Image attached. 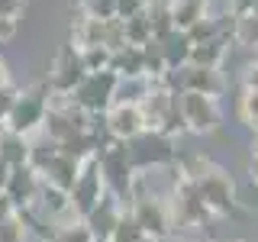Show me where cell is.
Returning a JSON list of instances; mask_svg holds the SVG:
<instances>
[{"label": "cell", "instance_id": "9a60e30c", "mask_svg": "<svg viewBox=\"0 0 258 242\" xmlns=\"http://www.w3.org/2000/svg\"><path fill=\"white\" fill-rule=\"evenodd\" d=\"M158 45H161V58H165L168 71H171V68H181V65L190 62V39L184 36L181 29L168 32L165 39H158Z\"/></svg>", "mask_w": 258, "mask_h": 242}, {"label": "cell", "instance_id": "d590c367", "mask_svg": "<svg viewBox=\"0 0 258 242\" xmlns=\"http://www.w3.org/2000/svg\"><path fill=\"white\" fill-rule=\"evenodd\" d=\"M248 171H252V181L258 184V155H252V165H248Z\"/></svg>", "mask_w": 258, "mask_h": 242}, {"label": "cell", "instance_id": "4316f807", "mask_svg": "<svg viewBox=\"0 0 258 242\" xmlns=\"http://www.w3.org/2000/svg\"><path fill=\"white\" fill-rule=\"evenodd\" d=\"M16 97H20V91H16L13 84H4V87H0V126L7 123V116H10V110H13Z\"/></svg>", "mask_w": 258, "mask_h": 242}, {"label": "cell", "instance_id": "44dd1931", "mask_svg": "<svg viewBox=\"0 0 258 242\" xmlns=\"http://www.w3.org/2000/svg\"><path fill=\"white\" fill-rule=\"evenodd\" d=\"M184 36L190 39V45H200V42H207V39H216V36H220V20H213V16H200L190 29H184Z\"/></svg>", "mask_w": 258, "mask_h": 242}, {"label": "cell", "instance_id": "52a82bcc", "mask_svg": "<svg viewBox=\"0 0 258 242\" xmlns=\"http://www.w3.org/2000/svg\"><path fill=\"white\" fill-rule=\"evenodd\" d=\"M107 194L103 188V177H100V165H97V158H84L81 161V171H78V181L75 188L68 191V204L75 210L78 220H84L91 210L100 204V197Z\"/></svg>", "mask_w": 258, "mask_h": 242}, {"label": "cell", "instance_id": "277c9868", "mask_svg": "<svg viewBox=\"0 0 258 242\" xmlns=\"http://www.w3.org/2000/svg\"><path fill=\"white\" fill-rule=\"evenodd\" d=\"M177 107H181V116H184V126L187 133H216L223 123V113H220V103L216 97L210 94H197V91H184L177 94Z\"/></svg>", "mask_w": 258, "mask_h": 242}, {"label": "cell", "instance_id": "d6986e66", "mask_svg": "<svg viewBox=\"0 0 258 242\" xmlns=\"http://www.w3.org/2000/svg\"><path fill=\"white\" fill-rule=\"evenodd\" d=\"M123 32H126V45L142 48V45L152 39V20H149V10H142V13L129 16V20H123Z\"/></svg>", "mask_w": 258, "mask_h": 242}, {"label": "cell", "instance_id": "f1b7e54d", "mask_svg": "<svg viewBox=\"0 0 258 242\" xmlns=\"http://www.w3.org/2000/svg\"><path fill=\"white\" fill-rule=\"evenodd\" d=\"M16 32H20V20H13V16H0V42H10Z\"/></svg>", "mask_w": 258, "mask_h": 242}, {"label": "cell", "instance_id": "5bb4252c", "mask_svg": "<svg viewBox=\"0 0 258 242\" xmlns=\"http://www.w3.org/2000/svg\"><path fill=\"white\" fill-rule=\"evenodd\" d=\"M110 71L116 78H145V65H142V48L123 45L119 52L110 55Z\"/></svg>", "mask_w": 258, "mask_h": 242}, {"label": "cell", "instance_id": "5b68a950", "mask_svg": "<svg viewBox=\"0 0 258 242\" xmlns=\"http://www.w3.org/2000/svg\"><path fill=\"white\" fill-rule=\"evenodd\" d=\"M116 75L107 68V71H91L81 84L71 91V100L78 103L84 113H91V116H97V113H107L110 103H113V91H116Z\"/></svg>", "mask_w": 258, "mask_h": 242}, {"label": "cell", "instance_id": "e0dca14e", "mask_svg": "<svg viewBox=\"0 0 258 242\" xmlns=\"http://www.w3.org/2000/svg\"><path fill=\"white\" fill-rule=\"evenodd\" d=\"M168 10H171V23L174 29H190L200 16H207V0H168Z\"/></svg>", "mask_w": 258, "mask_h": 242}, {"label": "cell", "instance_id": "8d00e7d4", "mask_svg": "<svg viewBox=\"0 0 258 242\" xmlns=\"http://www.w3.org/2000/svg\"><path fill=\"white\" fill-rule=\"evenodd\" d=\"M252 16H255V20H258V4H255V7H252Z\"/></svg>", "mask_w": 258, "mask_h": 242}, {"label": "cell", "instance_id": "e575fe53", "mask_svg": "<svg viewBox=\"0 0 258 242\" xmlns=\"http://www.w3.org/2000/svg\"><path fill=\"white\" fill-rule=\"evenodd\" d=\"M4 84H10V68H7V62L0 58V87Z\"/></svg>", "mask_w": 258, "mask_h": 242}, {"label": "cell", "instance_id": "2e32d148", "mask_svg": "<svg viewBox=\"0 0 258 242\" xmlns=\"http://www.w3.org/2000/svg\"><path fill=\"white\" fill-rule=\"evenodd\" d=\"M226 45H229V36H216V39H207V42H200V45H190V62L187 65L220 68V62L226 58Z\"/></svg>", "mask_w": 258, "mask_h": 242}, {"label": "cell", "instance_id": "d6a6232c", "mask_svg": "<svg viewBox=\"0 0 258 242\" xmlns=\"http://www.w3.org/2000/svg\"><path fill=\"white\" fill-rule=\"evenodd\" d=\"M10 213H16V207L10 204V197L0 191V220H4V216H10Z\"/></svg>", "mask_w": 258, "mask_h": 242}, {"label": "cell", "instance_id": "8fae6325", "mask_svg": "<svg viewBox=\"0 0 258 242\" xmlns=\"http://www.w3.org/2000/svg\"><path fill=\"white\" fill-rule=\"evenodd\" d=\"M4 194L10 197V204H13L16 210L32 207V200H36V194H39V174L32 171L29 165H16V168H10V177H7Z\"/></svg>", "mask_w": 258, "mask_h": 242}, {"label": "cell", "instance_id": "f546056e", "mask_svg": "<svg viewBox=\"0 0 258 242\" xmlns=\"http://www.w3.org/2000/svg\"><path fill=\"white\" fill-rule=\"evenodd\" d=\"M23 10H26V0H0V16H13V20H20Z\"/></svg>", "mask_w": 258, "mask_h": 242}, {"label": "cell", "instance_id": "1f68e13d", "mask_svg": "<svg viewBox=\"0 0 258 242\" xmlns=\"http://www.w3.org/2000/svg\"><path fill=\"white\" fill-rule=\"evenodd\" d=\"M258 4V0H232V16H245L252 13V7Z\"/></svg>", "mask_w": 258, "mask_h": 242}, {"label": "cell", "instance_id": "74e56055", "mask_svg": "<svg viewBox=\"0 0 258 242\" xmlns=\"http://www.w3.org/2000/svg\"><path fill=\"white\" fill-rule=\"evenodd\" d=\"M255 155H258V139H255Z\"/></svg>", "mask_w": 258, "mask_h": 242}, {"label": "cell", "instance_id": "7a4b0ae2", "mask_svg": "<svg viewBox=\"0 0 258 242\" xmlns=\"http://www.w3.org/2000/svg\"><path fill=\"white\" fill-rule=\"evenodd\" d=\"M123 145H126V158L136 168V174L161 168V165H174V139H168L161 133L145 129V133H139L136 139H129Z\"/></svg>", "mask_w": 258, "mask_h": 242}, {"label": "cell", "instance_id": "ba28073f", "mask_svg": "<svg viewBox=\"0 0 258 242\" xmlns=\"http://www.w3.org/2000/svg\"><path fill=\"white\" fill-rule=\"evenodd\" d=\"M84 78H87V71H84V62H81V48L64 45L52 65V71H48L45 87H48V94H71Z\"/></svg>", "mask_w": 258, "mask_h": 242}, {"label": "cell", "instance_id": "ab89813d", "mask_svg": "<svg viewBox=\"0 0 258 242\" xmlns=\"http://www.w3.org/2000/svg\"><path fill=\"white\" fill-rule=\"evenodd\" d=\"M0 139H4V126H0Z\"/></svg>", "mask_w": 258, "mask_h": 242}, {"label": "cell", "instance_id": "4fadbf2b", "mask_svg": "<svg viewBox=\"0 0 258 242\" xmlns=\"http://www.w3.org/2000/svg\"><path fill=\"white\" fill-rule=\"evenodd\" d=\"M71 36H75V48H94L107 42V20H91V16H81V20L71 26Z\"/></svg>", "mask_w": 258, "mask_h": 242}, {"label": "cell", "instance_id": "484cf974", "mask_svg": "<svg viewBox=\"0 0 258 242\" xmlns=\"http://www.w3.org/2000/svg\"><path fill=\"white\" fill-rule=\"evenodd\" d=\"M84 4V16L91 20H113L116 16V0H81Z\"/></svg>", "mask_w": 258, "mask_h": 242}, {"label": "cell", "instance_id": "836d02e7", "mask_svg": "<svg viewBox=\"0 0 258 242\" xmlns=\"http://www.w3.org/2000/svg\"><path fill=\"white\" fill-rule=\"evenodd\" d=\"M7 177H10V165H7V161H0V191L7 188Z\"/></svg>", "mask_w": 258, "mask_h": 242}, {"label": "cell", "instance_id": "83f0119b", "mask_svg": "<svg viewBox=\"0 0 258 242\" xmlns=\"http://www.w3.org/2000/svg\"><path fill=\"white\" fill-rule=\"evenodd\" d=\"M142 10H149V0H116V20H129Z\"/></svg>", "mask_w": 258, "mask_h": 242}, {"label": "cell", "instance_id": "7402d4cb", "mask_svg": "<svg viewBox=\"0 0 258 242\" xmlns=\"http://www.w3.org/2000/svg\"><path fill=\"white\" fill-rule=\"evenodd\" d=\"M48 242H94V232L84 226V220H75L68 226H58Z\"/></svg>", "mask_w": 258, "mask_h": 242}, {"label": "cell", "instance_id": "d4e9b609", "mask_svg": "<svg viewBox=\"0 0 258 242\" xmlns=\"http://www.w3.org/2000/svg\"><path fill=\"white\" fill-rule=\"evenodd\" d=\"M239 116H242V123H245L248 129H255V133H258V91H245V94H242Z\"/></svg>", "mask_w": 258, "mask_h": 242}, {"label": "cell", "instance_id": "ffe728a7", "mask_svg": "<svg viewBox=\"0 0 258 242\" xmlns=\"http://www.w3.org/2000/svg\"><path fill=\"white\" fill-rule=\"evenodd\" d=\"M232 42H239L242 48H258V20L252 13L236 16V23H232Z\"/></svg>", "mask_w": 258, "mask_h": 242}, {"label": "cell", "instance_id": "8992f818", "mask_svg": "<svg viewBox=\"0 0 258 242\" xmlns=\"http://www.w3.org/2000/svg\"><path fill=\"white\" fill-rule=\"evenodd\" d=\"M194 184H197V194H200V200H204V207L210 210V216L232 213V207H236V184H232V177L226 174L220 165H213Z\"/></svg>", "mask_w": 258, "mask_h": 242}, {"label": "cell", "instance_id": "30bf717a", "mask_svg": "<svg viewBox=\"0 0 258 242\" xmlns=\"http://www.w3.org/2000/svg\"><path fill=\"white\" fill-rule=\"evenodd\" d=\"M119 216H123V204L107 191L100 197V204L84 216V226L94 232V239H110L113 229H116V223H119Z\"/></svg>", "mask_w": 258, "mask_h": 242}, {"label": "cell", "instance_id": "603a6c76", "mask_svg": "<svg viewBox=\"0 0 258 242\" xmlns=\"http://www.w3.org/2000/svg\"><path fill=\"white\" fill-rule=\"evenodd\" d=\"M110 48L107 45H94V48H81V62H84V71H107L110 68Z\"/></svg>", "mask_w": 258, "mask_h": 242}, {"label": "cell", "instance_id": "f35d334b", "mask_svg": "<svg viewBox=\"0 0 258 242\" xmlns=\"http://www.w3.org/2000/svg\"><path fill=\"white\" fill-rule=\"evenodd\" d=\"M94 242H110V239H94Z\"/></svg>", "mask_w": 258, "mask_h": 242}, {"label": "cell", "instance_id": "9c48e42d", "mask_svg": "<svg viewBox=\"0 0 258 242\" xmlns=\"http://www.w3.org/2000/svg\"><path fill=\"white\" fill-rule=\"evenodd\" d=\"M103 126L107 136L116 142H129L139 133H145V116L139 103H110V110L103 113Z\"/></svg>", "mask_w": 258, "mask_h": 242}, {"label": "cell", "instance_id": "ac0fdd59", "mask_svg": "<svg viewBox=\"0 0 258 242\" xmlns=\"http://www.w3.org/2000/svg\"><path fill=\"white\" fill-rule=\"evenodd\" d=\"M26 158H29V139L4 129V139H0V161H7L10 168H16V165H26Z\"/></svg>", "mask_w": 258, "mask_h": 242}, {"label": "cell", "instance_id": "3957f363", "mask_svg": "<svg viewBox=\"0 0 258 242\" xmlns=\"http://www.w3.org/2000/svg\"><path fill=\"white\" fill-rule=\"evenodd\" d=\"M45 110H48V87H32V91L20 94L10 110V116H7L4 129L7 133H16L23 136V139H29V136H36L39 129H42V119H45Z\"/></svg>", "mask_w": 258, "mask_h": 242}, {"label": "cell", "instance_id": "cb8c5ba5", "mask_svg": "<svg viewBox=\"0 0 258 242\" xmlns=\"http://www.w3.org/2000/svg\"><path fill=\"white\" fill-rule=\"evenodd\" d=\"M26 226H23V220L16 213H10V216H4L0 220V242H26Z\"/></svg>", "mask_w": 258, "mask_h": 242}, {"label": "cell", "instance_id": "6da1fadb", "mask_svg": "<svg viewBox=\"0 0 258 242\" xmlns=\"http://www.w3.org/2000/svg\"><path fill=\"white\" fill-rule=\"evenodd\" d=\"M94 158H97V165H100L103 188H107L126 210L129 197H133V181H136V168L129 165V158H126V145L116 142V139H107L97 149Z\"/></svg>", "mask_w": 258, "mask_h": 242}, {"label": "cell", "instance_id": "7c38bea8", "mask_svg": "<svg viewBox=\"0 0 258 242\" xmlns=\"http://www.w3.org/2000/svg\"><path fill=\"white\" fill-rule=\"evenodd\" d=\"M78 171H81V161L58 152V155H55V158L42 168V174H39V177H42L45 184H52V188H58V191L68 194L71 188H75V181H78Z\"/></svg>", "mask_w": 258, "mask_h": 242}, {"label": "cell", "instance_id": "4dcf8cb0", "mask_svg": "<svg viewBox=\"0 0 258 242\" xmlns=\"http://www.w3.org/2000/svg\"><path fill=\"white\" fill-rule=\"evenodd\" d=\"M242 81H245V91H258V62L245 65V75H242Z\"/></svg>", "mask_w": 258, "mask_h": 242}]
</instances>
